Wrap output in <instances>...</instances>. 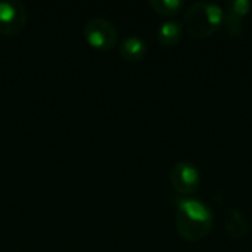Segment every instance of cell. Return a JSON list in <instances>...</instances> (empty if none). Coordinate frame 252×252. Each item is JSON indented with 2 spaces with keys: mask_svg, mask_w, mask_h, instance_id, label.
Wrapping results in <instances>:
<instances>
[{
  "mask_svg": "<svg viewBox=\"0 0 252 252\" xmlns=\"http://www.w3.org/2000/svg\"><path fill=\"white\" fill-rule=\"evenodd\" d=\"M176 227L185 241L199 242L210 235L214 226V214L205 202L180 196L176 199Z\"/></svg>",
  "mask_w": 252,
  "mask_h": 252,
  "instance_id": "cell-1",
  "label": "cell"
},
{
  "mask_svg": "<svg viewBox=\"0 0 252 252\" xmlns=\"http://www.w3.org/2000/svg\"><path fill=\"white\" fill-rule=\"evenodd\" d=\"M224 9L213 1H195L185 13L186 31L195 38H207L223 25Z\"/></svg>",
  "mask_w": 252,
  "mask_h": 252,
  "instance_id": "cell-2",
  "label": "cell"
},
{
  "mask_svg": "<svg viewBox=\"0 0 252 252\" xmlns=\"http://www.w3.org/2000/svg\"><path fill=\"white\" fill-rule=\"evenodd\" d=\"M86 41L97 50H109L118 41L117 27L106 18H92L84 27Z\"/></svg>",
  "mask_w": 252,
  "mask_h": 252,
  "instance_id": "cell-3",
  "label": "cell"
},
{
  "mask_svg": "<svg viewBox=\"0 0 252 252\" xmlns=\"http://www.w3.org/2000/svg\"><path fill=\"white\" fill-rule=\"evenodd\" d=\"M27 24V9L19 0H0V34L18 35Z\"/></svg>",
  "mask_w": 252,
  "mask_h": 252,
  "instance_id": "cell-4",
  "label": "cell"
},
{
  "mask_svg": "<svg viewBox=\"0 0 252 252\" xmlns=\"http://www.w3.org/2000/svg\"><path fill=\"white\" fill-rule=\"evenodd\" d=\"M170 182L180 195H192L201 186V173L192 162L180 161L171 168Z\"/></svg>",
  "mask_w": 252,
  "mask_h": 252,
  "instance_id": "cell-5",
  "label": "cell"
},
{
  "mask_svg": "<svg viewBox=\"0 0 252 252\" xmlns=\"http://www.w3.org/2000/svg\"><path fill=\"white\" fill-rule=\"evenodd\" d=\"M250 0H232L226 3L223 27L232 37H239L244 32V24L251 12Z\"/></svg>",
  "mask_w": 252,
  "mask_h": 252,
  "instance_id": "cell-6",
  "label": "cell"
},
{
  "mask_svg": "<svg viewBox=\"0 0 252 252\" xmlns=\"http://www.w3.org/2000/svg\"><path fill=\"white\" fill-rule=\"evenodd\" d=\"M148 52L145 40H142L137 35H128L126 37L120 44V55L123 59L128 62H139L145 58Z\"/></svg>",
  "mask_w": 252,
  "mask_h": 252,
  "instance_id": "cell-7",
  "label": "cell"
},
{
  "mask_svg": "<svg viewBox=\"0 0 252 252\" xmlns=\"http://www.w3.org/2000/svg\"><path fill=\"white\" fill-rule=\"evenodd\" d=\"M157 38L161 44L167 47H173L183 38V25L176 19L165 21L158 27Z\"/></svg>",
  "mask_w": 252,
  "mask_h": 252,
  "instance_id": "cell-8",
  "label": "cell"
},
{
  "mask_svg": "<svg viewBox=\"0 0 252 252\" xmlns=\"http://www.w3.org/2000/svg\"><path fill=\"white\" fill-rule=\"evenodd\" d=\"M224 227L232 238L239 239L244 238L248 232V220L241 210L229 208L224 217Z\"/></svg>",
  "mask_w": 252,
  "mask_h": 252,
  "instance_id": "cell-9",
  "label": "cell"
},
{
  "mask_svg": "<svg viewBox=\"0 0 252 252\" xmlns=\"http://www.w3.org/2000/svg\"><path fill=\"white\" fill-rule=\"evenodd\" d=\"M149 6L159 15L171 16V15H177L183 9L185 1L183 0H149Z\"/></svg>",
  "mask_w": 252,
  "mask_h": 252,
  "instance_id": "cell-10",
  "label": "cell"
}]
</instances>
